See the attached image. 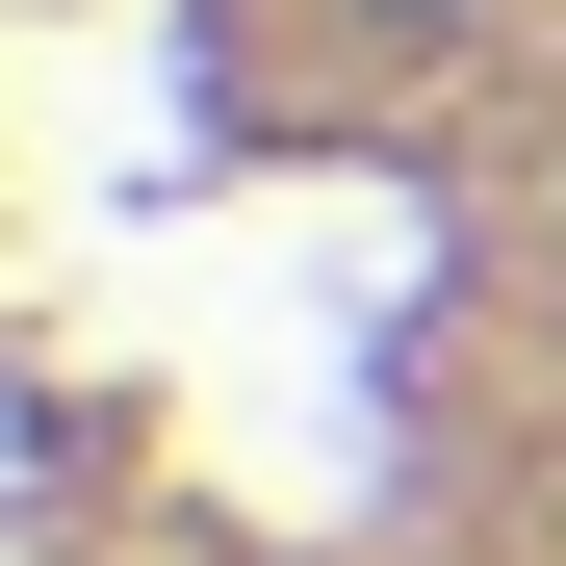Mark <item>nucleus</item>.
I'll return each instance as SVG.
<instances>
[{
  "label": "nucleus",
  "mask_w": 566,
  "mask_h": 566,
  "mask_svg": "<svg viewBox=\"0 0 566 566\" xmlns=\"http://www.w3.org/2000/svg\"><path fill=\"white\" fill-rule=\"evenodd\" d=\"M27 566H566V0H0Z\"/></svg>",
  "instance_id": "obj_1"
}]
</instances>
